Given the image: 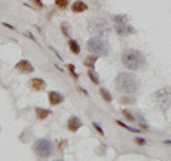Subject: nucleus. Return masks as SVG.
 <instances>
[{
    "mask_svg": "<svg viewBox=\"0 0 171 161\" xmlns=\"http://www.w3.org/2000/svg\"><path fill=\"white\" fill-rule=\"evenodd\" d=\"M81 126H83L81 120L79 119V117H76V116L70 117L69 121H67V127H69V130L71 131V133H76V131H77L79 128H80Z\"/></svg>",
    "mask_w": 171,
    "mask_h": 161,
    "instance_id": "1a4fd4ad",
    "label": "nucleus"
},
{
    "mask_svg": "<svg viewBox=\"0 0 171 161\" xmlns=\"http://www.w3.org/2000/svg\"><path fill=\"white\" fill-rule=\"evenodd\" d=\"M87 50L96 56H106L110 51V44L101 36H94L87 42Z\"/></svg>",
    "mask_w": 171,
    "mask_h": 161,
    "instance_id": "7ed1b4c3",
    "label": "nucleus"
},
{
    "mask_svg": "<svg viewBox=\"0 0 171 161\" xmlns=\"http://www.w3.org/2000/svg\"><path fill=\"white\" fill-rule=\"evenodd\" d=\"M14 69H16L17 71H20V73H33V71H34L33 66L29 63L27 60H21V61H19V63L14 66Z\"/></svg>",
    "mask_w": 171,
    "mask_h": 161,
    "instance_id": "6e6552de",
    "label": "nucleus"
},
{
    "mask_svg": "<svg viewBox=\"0 0 171 161\" xmlns=\"http://www.w3.org/2000/svg\"><path fill=\"white\" fill-rule=\"evenodd\" d=\"M69 46H70V50L74 53V54H79L80 53V46H79V43L76 42V40H69Z\"/></svg>",
    "mask_w": 171,
    "mask_h": 161,
    "instance_id": "2eb2a0df",
    "label": "nucleus"
},
{
    "mask_svg": "<svg viewBox=\"0 0 171 161\" xmlns=\"http://www.w3.org/2000/svg\"><path fill=\"white\" fill-rule=\"evenodd\" d=\"M97 59H98V56H90V57H86V60H84V66L86 67H88V69H94V64H96V61H97Z\"/></svg>",
    "mask_w": 171,
    "mask_h": 161,
    "instance_id": "4468645a",
    "label": "nucleus"
},
{
    "mask_svg": "<svg viewBox=\"0 0 171 161\" xmlns=\"http://www.w3.org/2000/svg\"><path fill=\"white\" fill-rule=\"evenodd\" d=\"M93 126H94V128L97 130L98 133H100V136H104V131H103L101 126H100V124H98V123H93Z\"/></svg>",
    "mask_w": 171,
    "mask_h": 161,
    "instance_id": "393cba45",
    "label": "nucleus"
},
{
    "mask_svg": "<svg viewBox=\"0 0 171 161\" xmlns=\"http://www.w3.org/2000/svg\"><path fill=\"white\" fill-rule=\"evenodd\" d=\"M154 100H155L157 105L161 110H167L168 107H171V88L164 87V88H160L158 91H155Z\"/></svg>",
    "mask_w": 171,
    "mask_h": 161,
    "instance_id": "0eeeda50",
    "label": "nucleus"
},
{
    "mask_svg": "<svg viewBox=\"0 0 171 161\" xmlns=\"http://www.w3.org/2000/svg\"><path fill=\"white\" fill-rule=\"evenodd\" d=\"M115 123H117L120 127H123V128H126V130H128V131H131V133H140L138 128H134V127H131V126H127V124H124V123L120 121V120H117Z\"/></svg>",
    "mask_w": 171,
    "mask_h": 161,
    "instance_id": "a211bd4d",
    "label": "nucleus"
},
{
    "mask_svg": "<svg viewBox=\"0 0 171 161\" xmlns=\"http://www.w3.org/2000/svg\"><path fill=\"white\" fill-rule=\"evenodd\" d=\"M67 69H69V70H70V73H71V76H73L74 78H79V74L76 73V70H74L76 67H74L73 64H69V66H67Z\"/></svg>",
    "mask_w": 171,
    "mask_h": 161,
    "instance_id": "4be33fe9",
    "label": "nucleus"
},
{
    "mask_svg": "<svg viewBox=\"0 0 171 161\" xmlns=\"http://www.w3.org/2000/svg\"><path fill=\"white\" fill-rule=\"evenodd\" d=\"M32 2L36 4V6L38 7V9H43V3H42V2H40V0H32Z\"/></svg>",
    "mask_w": 171,
    "mask_h": 161,
    "instance_id": "bb28decb",
    "label": "nucleus"
},
{
    "mask_svg": "<svg viewBox=\"0 0 171 161\" xmlns=\"http://www.w3.org/2000/svg\"><path fill=\"white\" fill-rule=\"evenodd\" d=\"M34 153L38 155L40 158H49L53 154V143L47 138H40L34 143L33 145Z\"/></svg>",
    "mask_w": 171,
    "mask_h": 161,
    "instance_id": "423d86ee",
    "label": "nucleus"
},
{
    "mask_svg": "<svg viewBox=\"0 0 171 161\" xmlns=\"http://www.w3.org/2000/svg\"><path fill=\"white\" fill-rule=\"evenodd\" d=\"M54 3H56V6L59 7V9L64 10V9H67V6H69V0H54Z\"/></svg>",
    "mask_w": 171,
    "mask_h": 161,
    "instance_id": "6ab92c4d",
    "label": "nucleus"
},
{
    "mask_svg": "<svg viewBox=\"0 0 171 161\" xmlns=\"http://www.w3.org/2000/svg\"><path fill=\"white\" fill-rule=\"evenodd\" d=\"M87 30L94 36H106L111 32V29L108 26V21L103 17H94L88 21Z\"/></svg>",
    "mask_w": 171,
    "mask_h": 161,
    "instance_id": "20e7f679",
    "label": "nucleus"
},
{
    "mask_svg": "<svg viewBox=\"0 0 171 161\" xmlns=\"http://www.w3.org/2000/svg\"><path fill=\"white\" fill-rule=\"evenodd\" d=\"M114 23H115V32L119 33L120 36H128L131 33H134L136 30L133 29V26L128 25V17L126 14H119L114 16Z\"/></svg>",
    "mask_w": 171,
    "mask_h": 161,
    "instance_id": "39448f33",
    "label": "nucleus"
},
{
    "mask_svg": "<svg viewBox=\"0 0 171 161\" xmlns=\"http://www.w3.org/2000/svg\"><path fill=\"white\" fill-rule=\"evenodd\" d=\"M115 88L123 94L131 96L140 88V80L131 73H120L114 81Z\"/></svg>",
    "mask_w": 171,
    "mask_h": 161,
    "instance_id": "f257e3e1",
    "label": "nucleus"
},
{
    "mask_svg": "<svg viewBox=\"0 0 171 161\" xmlns=\"http://www.w3.org/2000/svg\"><path fill=\"white\" fill-rule=\"evenodd\" d=\"M137 119H138V123H140V127H141V128L147 130V131L150 130V126L147 124V121L144 120V117H143V114H141V113H137Z\"/></svg>",
    "mask_w": 171,
    "mask_h": 161,
    "instance_id": "f3484780",
    "label": "nucleus"
},
{
    "mask_svg": "<svg viewBox=\"0 0 171 161\" xmlns=\"http://www.w3.org/2000/svg\"><path fill=\"white\" fill-rule=\"evenodd\" d=\"M136 143L138 144V145H144V144H146V140H144V138H140V137H137V138H136Z\"/></svg>",
    "mask_w": 171,
    "mask_h": 161,
    "instance_id": "a878e982",
    "label": "nucleus"
},
{
    "mask_svg": "<svg viewBox=\"0 0 171 161\" xmlns=\"http://www.w3.org/2000/svg\"><path fill=\"white\" fill-rule=\"evenodd\" d=\"M121 61L127 69L136 71V70H141L144 67V64H146V57H144V54L141 51H138V50L127 49V50H124L121 54Z\"/></svg>",
    "mask_w": 171,
    "mask_h": 161,
    "instance_id": "f03ea898",
    "label": "nucleus"
},
{
    "mask_svg": "<svg viewBox=\"0 0 171 161\" xmlns=\"http://www.w3.org/2000/svg\"><path fill=\"white\" fill-rule=\"evenodd\" d=\"M100 94H101L103 100L107 103H111L113 101V96L108 93V90H106V88H100Z\"/></svg>",
    "mask_w": 171,
    "mask_h": 161,
    "instance_id": "dca6fc26",
    "label": "nucleus"
},
{
    "mask_svg": "<svg viewBox=\"0 0 171 161\" xmlns=\"http://www.w3.org/2000/svg\"><path fill=\"white\" fill-rule=\"evenodd\" d=\"M164 143H165V144H171V140H165Z\"/></svg>",
    "mask_w": 171,
    "mask_h": 161,
    "instance_id": "cd10ccee",
    "label": "nucleus"
},
{
    "mask_svg": "<svg viewBox=\"0 0 171 161\" xmlns=\"http://www.w3.org/2000/svg\"><path fill=\"white\" fill-rule=\"evenodd\" d=\"M88 77H90V80L93 81L94 84H98V81H100V80H98V76H97V74H96L93 70H91V69L88 70Z\"/></svg>",
    "mask_w": 171,
    "mask_h": 161,
    "instance_id": "aec40b11",
    "label": "nucleus"
},
{
    "mask_svg": "<svg viewBox=\"0 0 171 161\" xmlns=\"http://www.w3.org/2000/svg\"><path fill=\"white\" fill-rule=\"evenodd\" d=\"M123 116L126 117V119L128 120V121H131V123H133V121H136V117H134V116H133V114H131V113H130V111H127V110H123Z\"/></svg>",
    "mask_w": 171,
    "mask_h": 161,
    "instance_id": "412c9836",
    "label": "nucleus"
},
{
    "mask_svg": "<svg viewBox=\"0 0 171 161\" xmlns=\"http://www.w3.org/2000/svg\"><path fill=\"white\" fill-rule=\"evenodd\" d=\"M52 114V111L47 109H36V116H37L38 120H44Z\"/></svg>",
    "mask_w": 171,
    "mask_h": 161,
    "instance_id": "ddd939ff",
    "label": "nucleus"
},
{
    "mask_svg": "<svg viewBox=\"0 0 171 161\" xmlns=\"http://www.w3.org/2000/svg\"><path fill=\"white\" fill-rule=\"evenodd\" d=\"M120 101L123 103V104H131V103H134L133 98H130V97H121L120 98Z\"/></svg>",
    "mask_w": 171,
    "mask_h": 161,
    "instance_id": "b1692460",
    "label": "nucleus"
},
{
    "mask_svg": "<svg viewBox=\"0 0 171 161\" xmlns=\"http://www.w3.org/2000/svg\"><path fill=\"white\" fill-rule=\"evenodd\" d=\"M86 10H87V4L81 2V0H77V2H74L71 4V11H74V13H83Z\"/></svg>",
    "mask_w": 171,
    "mask_h": 161,
    "instance_id": "f8f14e48",
    "label": "nucleus"
},
{
    "mask_svg": "<svg viewBox=\"0 0 171 161\" xmlns=\"http://www.w3.org/2000/svg\"><path fill=\"white\" fill-rule=\"evenodd\" d=\"M29 87L32 88L33 91H42L46 88V83L42 78H32L30 83H29Z\"/></svg>",
    "mask_w": 171,
    "mask_h": 161,
    "instance_id": "9d476101",
    "label": "nucleus"
},
{
    "mask_svg": "<svg viewBox=\"0 0 171 161\" xmlns=\"http://www.w3.org/2000/svg\"><path fill=\"white\" fill-rule=\"evenodd\" d=\"M64 100V97L60 94L59 91H50L49 93V101L52 105H57Z\"/></svg>",
    "mask_w": 171,
    "mask_h": 161,
    "instance_id": "9b49d317",
    "label": "nucleus"
},
{
    "mask_svg": "<svg viewBox=\"0 0 171 161\" xmlns=\"http://www.w3.org/2000/svg\"><path fill=\"white\" fill-rule=\"evenodd\" d=\"M61 30H63L64 36H70V27H69L67 23H63V25H61Z\"/></svg>",
    "mask_w": 171,
    "mask_h": 161,
    "instance_id": "5701e85b",
    "label": "nucleus"
}]
</instances>
